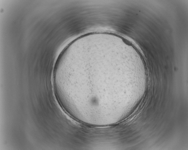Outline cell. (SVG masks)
Instances as JSON below:
<instances>
[{
    "instance_id": "1",
    "label": "cell",
    "mask_w": 188,
    "mask_h": 150,
    "mask_svg": "<svg viewBox=\"0 0 188 150\" xmlns=\"http://www.w3.org/2000/svg\"><path fill=\"white\" fill-rule=\"evenodd\" d=\"M120 51L108 43L95 41L71 49L57 59L54 79L69 109L98 121L122 114L129 103L127 92L136 90L139 74L137 68L122 64Z\"/></svg>"
}]
</instances>
